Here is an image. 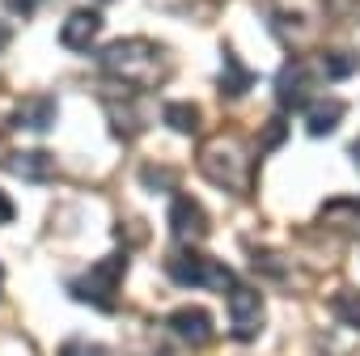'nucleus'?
<instances>
[{"label": "nucleus", "mask_w": 360, "mask_h": 356, "mask_svg": "<svg viewBox=\"0 0 360 356\" xmlns=\"http://www.w3.org/2000/svg\"><path fill=\"white\" fill-rule=\"evenodd\" d=\"M18 123L22 127H30V132H47L51 123H56V98H30L26 106H22V115H18Z\"/></svg>", "instance_id": "14"}, {"label": "nucleus", "mask_w": 360, "mask_h": 356, "mask_svg": "<svg viewBox=\"0 0 360 356\" xmlns=\"http://www.w3.org/2000/svg\"><path fill=\"white\" fill-rule=\"evenodd\" d=\"M165 127L183 132V136H195V132H200V110H195L191 102H169V106H165Z\"/></svg>", "instance_id": "15"}, {"label": "nucleus", "mask_w": 360, "mask_h": 356, "mask_svg": "<svg viewBox=\"0 0 360 356\" xmlns=\"http://www.w3.org/2000/svg\"><path fill=\"white\" fill-rule=\"evenodd\" d=\"M60 356H106V348L85 343V339H72V343H64V352H60Z\"/></svg>", "instance_id": "20"}, {"label": "nucleus", "mask_w": 360, "mask_h": 356, "mask_svg": "<svg viewBox=\"0 0 360 356\" xmlns=\"http://www.w3.org/2000/svg\"><path fill=\"white\" fill-rule=\"evenodd\" d=\"M165 272H169L174 284H187V288H225V293L233 288V272H229L225 263H217V259L191 250V246L174 250L169 263H165Z\"/></svg>", "instance_id": "4"}, {"label": "nucleus", "mask_w": 360, "mask_h": 356, "mask_svg": "<svg viewBox=\"0 0 360 356\" xmlns=\"http://www.w3.org/2000/svg\"><path fill=\"white\" fill-rule=\"evenodd\" d=\"M352 68H356V60L347 51H326V77L322 81H347Z\"/></svg>", "instance_id": "18"}, {"label": "nucleus", "mask_w": 360, "mask_h": 356, "mask_svg": "<svg viewBox=\"0 0 360 356\" xmlns=\"http://www.w3.org/2000/svg\"><path fill=\"white\" fill-rule=\"evenodd\" d=\"M39 5H43V0H5V9H13V13H22V18H26V13H34Z\"/></svg>", "instance_id": "23"}, {"label": "nucleus", "mask_w": 360, "mask_h": 356, "mask_svg": "<svg viewBox=\"0 0 360 356\" xmlns=\"http://www.w3.org/2000/svg\"><path fill=\"white\" fill-rule=\"evenodd\" d=\"M335 314H339L347 326L360 331V288H343V293H335Z\"/></svg>", "instance_id": "17"}, {"label": "nucleus", "mask_w": 360, "mask_h": 356, "mask_svg": "<svg viewBox=\"0 0 360 356\" xmlns=\"http://www.w3.org/2000/svg\"><path fill=\"white\" fill-rule=\"evenodd\" d=\"M263 18L284 47H305L322 30L326 0H263Z\"/></svg>", "instance_id": "3"}, {"label": "nucleus", "mask_w": 360, "mask_h": 356, "mask_svg": "<svg viewBox=\"0 0 360 356\" xmlns=\"http://www.w3.org/2000/svg\"><path fill=\"white\" fill-rule=\"evenodd\" d=\"M9 43H13V30H9V26H5V22H0V51H5V47H9Z\"/></svg>", "instance_id": "25"}, {"label": "nucleus", "mask_w": 360, "mask_h": 356, "mask_svg": "<svg viewBox=\"0 0 360 356\" xmlns=\"http://www.w3.org/2000/svg\"><path fill=\"white\" fill-rule=\"evenodd\" d=\"M102 72L123 81V85L157 89L165 81V72H169V56L153 39H119V43H110L102 51Z\"/></svg>", "instance_id": "1"}, {"label": "nucleus", "mask_w": 360, "mask_h": 356, "mask_svg": "<svg viewBox=\"0 0 360 356\" xmlns=\"http://www.w3.org/2000/svg\"><path fill=\"white\" fill-rule=\"evenodd\" d=\"M169 331L183 339V343H208L212 339V314L200 310V305H183V310H174L169 314Z\"/></svg>", "instance_id": "10"}, {"label": "nucleus", "mask_w": 360, "mask_h": 356, "mask_svg": "<svg viewBox=\"0 0 360 356\" xmlns=\"http://www.w3.org/2000/svg\"><path fill=\"white\" fill-rule=\"evenodd\" d=\"M352 161H356V165H360V140H356V144H352Z\"/></svg>", "instance_id": "26"}, {"label": "nucleus", "mask_w": 360, "mask_h": 356, "mask_svg": "<svg viewBox=\"0 0 360 356\" xmlns=\"http://www.w3.org/2000/svg\"><path fill=\"white\" fill-rule=\"evenodd\" d=\"M98 34H102V13L98 9H72L60 26V43L68 51H89L98 43Z\"/></svg>", "instance_id": "9"}, {"label": "nucleus", "mask_w": 360, "mask_h": 356, "mask_svg": "<svg viewBox=\"0 0 360 356\" xmlns=\"http://www.w3.org/2000/svg\"><path fill=\"white\" fill-rule=\"evenodd\" d=\"M5 170L18 174V178H26V183H47L51 170H56V161L43 148H26V153H9L5 157Z\"/></svg>", "instance_id": "11"}, {"label": "nucleus", "mask_w": 360, "mask_h": 356, "mask_svg": "<svg viewBox=\"0 0 360 356\" xmlns=\"http://www.w3.org/2000/svg\"><path fill=\"white\" fill-rule=\"evenodd\" d=\"M200 165L212 183L229 196H242L250 191V174H255V161H250V148L238 140V136H217L200 148Z\"/></svg>", "instance_id": "2"}, {"label": "nucleus", "mask_w": 360, "mask_h": 356, "mask_svg": "<svg viewBox=\"0 0 360 356\" xmlns=\"http://www.w3.org/2000/svg\"><path fill=\"white\" fill-rule=\"evenodd\" d=\"M165 178H178V174H169V170H161V165H148V170H144V183H148L153 191L165 187Z\"/></svg>", "instance_id": "22"}, {"label": "nucleus", "mask_w": 360, "mask_h": 356, "mask_svg": "<svg viewBox=\"0 0 360 356\" xmlns=\"http://www.w3.org/2000/svg\"><path fill=\"white\" fill-rule=\"evenodd\" d=\"M284 132H288V127H284V119H271V123H267V132H263V148H280V144H284Z\"/></svg>", "instance_id": "21"}, {"label": "nucleus", "mask_w": 360, "mask_h": 356, "mask_svg": "<svg viewBox=\"0 0 360 356\" xmlns=\"http://www.w3.org/2000/svg\"><path fill=\"white\" fill-rule=\"evenodd\" d=\"M110 123H115V136H119V140H131V136L144 127L140 119H131V115H127V106H110Z\"/></svg>", "instance_id": "19"}, {"label": "nucleus", "mask_w": 360, "mask_h": 356, "mask_svg": "<svg viewBox=\"0 0 360 356\" xmlns=\"http://www.w3.org/2000/svg\"><path fill=\"white\" fill-rule=\"evenodd\" d=\"M123 267H127V255L119 250V255L94 263L81 280H72L68 293H72L77 301H89V305H98V310H110L115 297H119V284H123Z\"/></svg>", "instance_id": "5"}, {"label": "nucleus", "mask_w": 360, "mask_h": 356, "mask_svg": "<svg viewBox=\"0 0 360 356\" xmlns=\"http://www.w3.org/2000/svg\"><path fill=\"white\" fill-rule=\"evenodd\" d=\"M322 221H335L343 229H360V200H330V204H322Z\"/></svg>", "instance_id": "16"}, {"label": "nucleus", "mask_w": 360, "mask_h": 356, "mask_svg": "<svg viewBox=\"0 0 360 356\" xmlns=\"http://www.w3.org/2000/svg\"><path fill=\"white\" fill-rule=\"evenodd\" d=\"M9 221H13V200L0 191V225H9Z\"/></svg>", "instance_id": "24"}, {"label": "nucleus", "mask_w": 360, "mask_h": 356, "mask_svg": "<svg viewBox=\"0 0 360 356\" xmlns=\"http://www.w3.org/2000/svg\"><path fill=\"white\" fill-rule=\"evenodd\" d=\"M169 229H174V238L183 242V246H195L208 234V212L200 208V200L174 196V204H169Z\"/></svg>", "instance_id": "8"}, {"label": "nucleus", "mask_w": 360, "mask_h": 356, "mask_svg": "<svg viewBox=\"0 0 360 356\" xmlns=\"http://www.w3.org/2000/svg\"><path fill=\"white\" fill-rule=\"evenodd\" d=\"M343 115H347V106L335 102V98H326V102H318V106L305 115V132H309V136H330V132L343 123Z\"/></svg>", "instance_id": "13"}, {"label": "nucleus", "mask_w": 360, "mask_h": 356, "mask_svg": "<svg viewBox=\"0 0 360 356\" xmlns=\"http://www.w3.org/2000/svg\"><path fill=\"white\" fill-rule=\"evenodd\" d=\"M309 98H314V68H309V60H288L276 72V102L284 110H301V106H309Z\"/></svg>", "instance_id": "6"}, {"label": "nucleus", "mask_w": 360, "mask_h": 356, "mask_svg": "<svg viewBox=\"0 0 360 356\" xmlns=\"http://www.w3.org/2000/svg\"><path fill=\"white\" fill-rule=\"evenodd\" d=\"M221 60H225V68H221V94H225V98H242V94H250V89H255V72L233 56V47H225Z\"/></svg>", "instance_id": "12"}, {"label": "nucleus", "mask_w": 360, "mask_h": 356, "mask_svg": "<svg viewBox=\"0 0 360 356\" xmlns=\"http://www.w3.org/2000/svg\"><path fill=\"white\" fill-rule=\"evenodd\" d=\"M229 314H233V339L250 343L263 331V297L250 284H233L229 288Z\"/></svg>", "instance_id": "7"}]
</instances>
